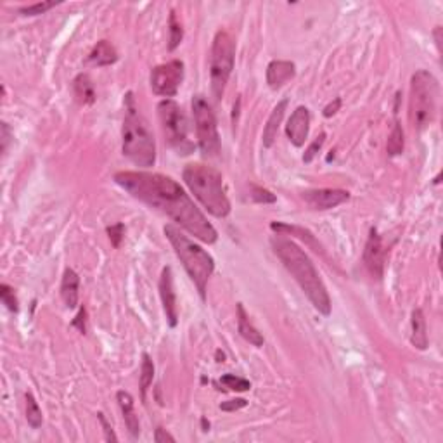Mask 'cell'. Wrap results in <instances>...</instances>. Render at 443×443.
Listing matches in <instances>:
<instances>
[{"mask_svg": "<svg viewBox=\"0 0 443 443\" xmlns=\"http://www.w3.org/2000/svg\"><path fill=\"white\" fill-rule=\"evenodd\" d=\"M97 419H99V422L102 424V431H104V440H106V442H118V436L115 435V431H113L111 424L108 422L106 415L102 414V412H99Z\"/></svg>", "mask_w": 443, "mask_h": 443, "instance_id": "obj_34", "label": "cell"}, {"mask_svg": "<svg viewBox=\"0 0 443 443\" xmlns=\"http://www.w3.org/2000/svg\"><path fill=\"white\" fill-rule=\"evenodd\" d=\"M0 300H2V303H4L9 310L15 312V314L19 310L18 298H16L15 290H12L9 284H6V283L0 284Z\"/></svg>", "mask_w": 443, "mask_h": 443, "instance_id": "obj_29", "label": "cell"}, {"mask_svg": "<svg viewBox=\"0 0 443 443\" xmlns=\"http://www.w3.org/2000/svg\"><path fill=\"white\" fill-rule=\"evenodd\" d=\"M61 298L68 308L78 307V298H80V277L73 269H66L61 281Z\"/></svg>", "mask_w": 443, "mask_h": 443, "instance_id": "obj_17", "label": "cell"}, {"mask_svg": "<svg viewBox=\"0 0 443 443\" xmlns=\"http://www.w3.org/2000/svg\"><path fill=\"white\" fill-rule=\"evenodd\" d=\"M238 331L246 341L252 343V345L256 346V348L263 346V343H265L262 332H258V329H256L255 326L252 324V321H249L243 303H238Z\"/></svg>", "mask_w": 443, "mask_h": 443, "instance_id": "obj_20", "label": "cell"}, {"mask_svg": "<svg viewBox=\"0 0 443 443\" xmlns=\"http://www.w3.org/2000/svg\"><path fill=\"white\" fill-rule=\"evenodd\" d=\"M270 229H272L274 232H277V234L296 236V238H300V239H303V241H307V245H310L312 248H315V252H319V245L315 243V239H314V236H312V232L307 231V229L298 227V225L281 224V222H272V224H270Z\"/></svg>", "mask_w": 443, "mask_h": 443, "instance_id": "obj_23", "label": "cell"}, {"mask_svg": "<svg viewBox=\"0 0 443 443\" xmlns=\"http://www.w3.org/2000/svg\"><path fill=\"white\" fill-rule=\"evenodd\" d=\"M252 199L255 202H258V205H272V202L277 201V198L272 192L263 187H258V185H252Z\"/></svg>", "mask_w": 443, "mask_h": 443, "instance_id": "obj_31", "label": "cell"}, {"mask_svg": "<svg viewBox=\"0 0 443 443\" xmlns=\"http://www.w3.org/2000/svg\"><path fill=\"white\" fill-rule=\"evenodd\" d=\"M384 262H386V248L383 245V239L377 229H370L366 248H364V265L370 276L381 279L384 274Z\"/></svg>", "mask_w": 443, "mask_h": 443, "instance_id": "obj_11", "label": "cell"}, {"mask_svg": "<svg viewBox=\"0 0 443 443\" xmlns=\"http://www.w3.org/2000/svg\"><path fill=\"white\" fill-rule=\"evenodd\" d=\"M182 82H184V63L180 59L168 61L151 71V88L161 97L177 95Z\"/></svg>", "mask_w": 443, "mask_h": 443, "instance_id": "obj_10", "label": "cell"}, {"mask_svg": "<svg viewBox=\"0 0 443 443\" xmlns=\"http://www.w3.org/2000/svg\"><path fill=\"white\" fill-rule=\"evenodd\" d=\"M115 182L132 198L170 216L178 227L199 241L213 245L218 239L215 227L209 224L180 184L171 177L149 171H118L115 175Z\"/></svg>", "mask_w": 443, "mask_h": 443, "instance_id": "obj_1", "label": "cell"}, {"mask_svg": "<svg viewBox=\"0 0 443 443\" xmlns=\"http://www.w3.org/2000/svg\"><path fill=\"white\" fill-rule=\"evenodd\" d=\"M404 146H405L404 130H402L400 123L397 122L393 125V130H391L390 137H388L386 151H388V154H390V156H398V154L404 153Z\"/></svg>", "mask_w": 443, "mask_h": 443, "instance_id": "obj_25", "label": "cell"}, {"mask_svg": "<svg viewBox=\"0 0 443 443\" xmlns=\"http://www.w3.org/2000/svg\"><path fill=\"white\" fill-rule=\"evenodd\" d=\"M126 113L123 120V154L139 168H149L156 163V142L146 118L135 108L133 94H126Z\"/></svg>", "mask_w": 443, "mask_h": 443, "instance_id": "obj_4", "label": "cell"}, {"mask_svg": "<svg viewBox=\"0 0 443 443\" xmlns=\"http://www.w3.org/2000/svg\"><path fill=\"white\" fill-rule=\"evenodd\" d=\"M438 104V82L429 71L417 70L411 78L408 95V122L414 132L428 129L436 116Z\"/></svg>", "mask_w": 443, "mask_h": 443, "instance_id": "obj_6", "label": "cell"}, {"mask_svg": "<svg viewBox=\"0 0 443 443\" xmlns=\"http://www.w3.org/2000/svg\"><path fill=\"white\" fill-rule=\"evenodd\" d=\"M296 75V66L291 61H272L267 66V84L270 88L277 91L283 85H286L288 82L293 80Z\"/></svg>", "mask_w": 443, "mask_h": 443, "instance_id": "obj_15", "label": "cell"}, {"mask_svg": "<svg viewBox=\"0 0 443 443\" xmlns=\"http://www.w3.org/2000/svg\"><path fill=\"white\" fill-rule=\"evenodd\" d=\"M25 400H26V421H28V424L32 426L33 429H39L44 421L42 411H40L39 404H37L35 397H33L32 393H26Z\"/></svg>", "mask_w": 443, "mask_h": 443, "instance_id": "obj_26", "label": "cell"}, {"mask_svg": "<svg viewBox=\"0 0 443 443\" xmlns=\"http://www.w3.org/2000/svg\"><path fill=\"white\" fill-rule=\"evenodd\" d=\"M236 42L232 35L225 30H218L213 39L211 56H209V80L215 99L224 97L225 87L234 70Z\"/></svg>", "mask_w": 443, "mask_h": 443, "instance_id": "obj_7", "label": "cell"}, {"mask_svg": "<svg viewBox=\"0 0 443 443\" xmlns=\"http://www.w3.org/2000/svg\"><path fill=\"white\" fill-rule=\"evenodd\" d=\"M168 26H170V44H168V50H175L178 46H180L182 39H184V30H182V25L177 21V16L175 12H170V21H168Z\"/></svg>", "mask_w": 443, "mask_h": 443, "instance_id": "obj_27", "label": "cell"}, {"mask_svg": "<svg viewBox=\"0 0 443 443\" xmlns=\"http://www.w3.org/2000/svg\"><path fill=\"white\" fill-rule=\"evenodd\" d=\"M118 61V53H116L115 46L109 44L108 40H101L97 42V46L91 50L87 57V63L92 64V66L97 68H104V66H111Z\"/></svg>", "mask_w": 443, "mask_h": 443, "instance_id": "obj_19", "label": "cell"}, {"mask_svg": "<svg viewBox=\"0 0 443 443\" xmlns=\"http://www.w3.org/2000/svg\"><path fill=\"white\" fill-rule=\"evenodd\" d=\"M339 108H341V99L336 97L334 102H331V104H328L324 108V116L326 118H331L332 115H336V113H338Z\"/></svg>", "mask_w": 443, "mask_h": 443, "instance_id": "obj_38", "label": "cell"}, {"mask_svg": "<svg viewBox=\"0 0 443 443\" xmlns=\"http://www.w3.org/2000/svg\"><path fill=\"white\" fill-rule=\"evenodd\" d=\"M220 383L232 391H248L249 388H252V383H249L248 379L234 376V374H225V376H222L220 377Z\"/></svg>", "mask_w": 443, "mask_h": 443, "instance_id": "obj_28", "label": "cell"}, {"mask_svg": "<svg viewBox=\"0 0 443 443\" xmlns=\"http://www.w3.org/2000/svg\"><path fill=\"white\" fill-rule=\"evenodd\" d=\"M270 246H272L277 258L286 267L288 272L294 277L305 296L314 305L315 310L326 317L331 315V298H329L328 288H326L324 281L321 279L317 269L308 258L307 253L296 243L284 238V234L274 236L270 239Z\"/></svg>", "mask_w": 443, "mask_h": 443, "instance_id": "obj_2", "label": "cell"}, {"mask_svg": "<svg viewBox=\"0 0 443 443\" xmlns=\"http://www.w3.org/2000/svg\"><path fill=\"white\" fill-rule=\"evenodd\" d=\"M106 231H108V236H109V241H111V245L115 246V248H120L123 236H125V225L116 224V225H111V227H108Z\"/></svg>", "mask_w": 443, "mask_h": 443, "instance_id": "obj_33", "label": "cell"}, {"mask_svg": "<svg viewBox=\"0 0 443 443\" xmlns=\"http://www.w3.org/2000/svg\"><path fill=\"white\" fill-rule=\"evenodd\" d=\"M160 296L163 303V310L167 314V321L170 328H177L178 324V307H177V294L173 288V272L171 267H164L160 277Z\"/></svg>", "mask_w": 443, "mask_h": 443, "instance_id": "obj_13", "label": "cell"}, {"mask_svg": "<svg viewBox=\"0 0 443 443\" xmlns=\"http://www.w3.org/2000/svg\"><path fill=\"white\" fill-rule=\"evenodd\" d=\"M310 132V111L305 106H298L290 116L286 125V135L294 147H303Z\"/></svg>", "mask_w": 443, "mask_h": 443, "instance_id": "obj_14", "label": "cell"}, {"mask_svg": "<svg viewBox=\"0 0 443 443\" xmlns=\"http://www.w3.org/2000/svg\"><path fill=\"white\" fill-rule=\"evenodd\" d=\"M154 442L156 443H167V442L175 443V436H171L167 429L158 428L156 431H154Z\"/></svg>", "mask_w": 443, "mask_h": 443, "instance_id": "obj_36", "label": "cell"}, {"mask_svg": "<svg viewBox=\"0 0 443 443\" xmlns=\"http://www.w3.org/2000/svg\"><path fill=\"white\" fill-rule=\"evenodd\" d=\"M163 232L168 241H170L171 248L175 249V255L178 256V260L184 265L185 272L189 274L191 281L198 288L201 300H206V284H208L209 277L215 270L213 256L206 249H202L201 246L196 245L192 239H189L187 236L182 234L180 229H177L175 225H164Z\"/></svg>", "mask_w": 443, "mask_h": 443, "instance_id": "obj_5", "label": "cell"}, {"mask_svg": "<svg viewBox=\"0 0 443 443\" xmlns=\"http://www.w3.org/2000/svg\"><path fill=\"white\" fill-rule=\"evenodd\" d=\"M201 422H202V428H205V429H202V431H208V429H209V422H206L205 417L201 419Z\"/></svg>", "mask_w": 443, "mask_h": 443, "instance_id": "obj_40", "label": "cell"}, {"mask_svg": "<svg viewBox=\"0 0 443 443\" xmlns=\"http://www.w3.org/2000/svg\"><path fill=\"white\" fill-rule=\"evenodd\" d=\"M9 140H11V129H9L8 123H2V153H6V149H8Z\"/></svg>", "mask_w": 443, "mask_h": 443, "instance_id": "obj_39", "label": "cell"}, {"mask_svg": "<svg viewBox=\"0 0 443 443\" xmlns=\"http://www.w3.org/2000/svg\"><path fill=\"white\" fill-rule=\"evenodd\" d=\"M73 94H75V99L78 101V104H82V106L94 104L95 91H94V84H92V80L88 75L82 73L75 78L73 80Z\"/></svg>", "mask_w": 443, "mask_h": 443, "instance_id": "obj_22", "label": "cell"}, {"mask_svg": "<svg viewBox=\"0 0 443 443\" xmlns=\"http://www.w3.org/2000/svg\"><path fill=\"white\" fill-rule=\"evenodd\" d=\"M158 118L163 129L167 142L180 156L194 153V142L189 139V122L184 109L171 99H164L158 104Z\"/></svg>", "mask_w": 443, "mask_h": 443, "instance_id": "obj_8", "label": "cell"}, {"mask_svg": "<svg viewBox=\"0 0 443 443\" xmlns=\"http://www.w3.org/2000/svg\"><path fill=\"white\" fill-rule=\"evenodd\" d=\"M116 400H118L120 408H122L126 429H129V433L133 436V438H137L140 433V422L135 414V408H133L132 395H130L129 391H118V393H116Z\"/></svg>", "mask_w": 443, "mask_h": 443, "instance_id": "obj_18", "label": "cell"}, {"mask_svg": "<svg viewBox=\"0 0 443 443\" xmlns=\"http://www.w3.org/2000/svg\"><path fill=\"white\" fill-rule=\"evenodd\" d=\"M411 343L417 350L428 348V329H426V317L421 308H415L412 312L411 319Z\"/></svg>", "mask_w": 443, "mask_h": 443, "instance_id": "obj_21", "label": "cell"}, {"mask_svg": "<svg viewBox=\"0 0 443 443\" xmlns=\"http://www.w3.org/2000/svg\"><path fill=\"white\" fill-rule=\"evenodd\" d=\"M286 109H288V99H283V101L277 102V106L272 109L269 120H267L265 126H263L262 142H263V147H267V149H270V147L274 146V142H276L277 132H279V126L281 123H283Z\"/></svg>", "mask_w": 443, "mask_h": 443, "instance_id": "obj_16", "label": "cell"}, {"mask_svg": "<svg viewBox=\"0 0 443 443\" xmlns=\"http://www.w3.org/2000/svg\"><path fill=\"white\" fill-rule=\"evenodd\" d=\"M192 116H194L196 135H198V144L201 153L206 158L216 156L222 149L218 126H216V118L211 106L202 95H194L192 97Z\"/></svg>", "mask_w": 443, "mask_h": 443, "instance_id": "obj_9", "label": "cell"}, {"mask_svg": "<svg viewBox=\"0 0 443 443\" xmlns=\"http://www.w3.org/2000/svg\"><path fill=\"white\" fill-rule=\"evenodd\" d=\"M246 405H248V402H246L245 398H236V400L224 402V404L220 405V408L225 412H236V411H239V408L246 407Z\"/></svg>", "mask_w": 443, "mask_h": 443, "instance_id": "obj_35", "label": "cell"}, {"mask_svg": "<svg viewBox=\"0 0 443 443\" xmlns=\"http://www.w3.org/2000/svg\"><path fill=\"white\" fill-rule=\"evenodd\" d=\"M185 185L201 202L209 215L225 218L231 213V201L224 189V178L215 168L201 163H191L184 168Z\"/></svg>", "mask_w": 443, "mask_h": 443, "instance_id": "obj_3", "label": "cell"}, {"mask_svg": "<svg viewBox=\"0 0 443 443\" xmlns=\"http://www.w3.org/2000/svg\"><path fill=\"white\" fill-rule=\"evenodd\" d=\"M59 2H37L33 6H26V8L19 9V15L21 16H39V15H46L49 9L56 8Z\"/></svg>", "mask_w": 443, "mask_h": 443, "instance_id": "obj_30", "label": "cell"}, {"mask_svg": "<svg viewBox=\"0 0 443 443\" xmlns=\"http://www.w3.org/2000/svg\"><path fill=\"white\" fill-rule=\"evenodd\" d=\"M324 140H326V133L324 132H322L321 135L317 137V139H314V142H312L310 146H308V149L305 151V154H303L305 163H312V161H314V158L317 156V153L322 149V146H324Z\"/></svg>", "mask_w": 443, "mask_h": 443, "instance_id": "obj_32", "label": "cell"}, {"mask_svg": "<svg viewBox=\"0 0 443 443\" xmlns=\"http://www.w3.org/2000/svg\"><path fill=\"white\" fill-rule=\"evenodd\" d=\"M154 379V364L151 360V357L147 353L142 355V366H140V379H139V386H140V398L142 402H146V393L149 390V386L153 384Z\"/></svg>", "mask_w": 443, "mask_h": 443, "instance_id": "obj_24", "label": "cell"}, {"mask_svg": "<svg viewBox=\"0 0 443 443\" xmlns=\"http://www.w3.org/2000/svg\"><path fill=\"white\" fill-rule=\"evenodd\" d=\"M301 198L312 209L326 211V209L338 208L339 205L348 201L350 192L343 189H314V191H305Z\"/></svg>", "mask_w": 443, "mask_h": 443, "instance_id": "obj_12", "label": "cell"}, {"mask_svg": "<svg viewBox=\"0 0 443 443\" xmlns=\"http://www.w3.org/2000/svg\"><path fill=\"white\" fill-rule=\"evenodd\" d=\"M85 317H87V312H85V308L82 307L80 312H78V315L75 317V321L71 322V326H73V328H78V331H80L82 334H85Z\"/></svg>", "mask_w": 443, "mask_h": 443, "instance_id": "obj_37", "label": "cell"}]
</instances>
